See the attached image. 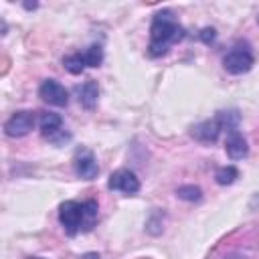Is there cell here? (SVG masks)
<instances>
[{
  "label": "cell",
  "instance_id": "obj_1",
  "mask_svg": "<svg viewBox=\"0 0 259 259\" xmlns=\"http://www.w3.org/2000/svg\"><path fill=\"white\" fill-rule=\"evenodd\" d=\"M184 36V28L176 22L170 10H162L154 16L150 26V47L148 53L152 57H162L168 53V47Z\"/></svg>",
  "mask_w": 259,
  "mask_h": 259
},
{
  "label": "cell",
  "instance_id": "obj_2",
  "mask_svg": "<svg viewBox=\"0 0 259 259\" xmlns=\"http://www.w3.org/2000/svg\"><path fill=\"white\" fill-rule=\"evenodd\" d=\"M59 221L63 225V229L69 235H75L81 231V223H83V202L77 200H65L59 206Z\"/></svg>",
  "mask_w": 259,
  "mask_h": 259
},
{
  "label": "cell",
  "instance_id": "obj_3",
  "mask_svg": "<svg viewBox=\"0 0 259 259\" xmlns=\"http://www.w3.org/2000/svg\"><path fill=\"white\" fill-rule=\"evenodd\" d=\"M223 67H225V71L231 73V75H243V73H247V71L253 67V55H251L247 49L237 47V49H233L229 55H225Z\"/></svg>",
  "mask_w": 259,
  "mask_h": 259
},
{
  "label": "cell",
  "instance_id": "obj_4",
  "mask_svg": "<svg viewBox=\"0 0 259 259\" xmlns=\"http://www.w3.org/2000/svg\"><path fill=\"white\" fill-rule=\"evenodd\" d=\"M32 127H34V113H32V111H26V109L12 113V115L6 119V123H4V132H6V136H10V138L26 136Z\"/></svg>",
  "mask_w": 259,
  "mask_h": 259
},
{
  "label": "cell",
  "instance_id": "obj_5",
  "mask_svg": "<svg viewBox=\"0 0 259 259\" xmlns=\"http://www.w3.org/2000/svg\"><path fill=\"white\" fill-rule=\"evenodd\" d=\"M38 125H40V134L45 138H49L51 142L55 144H61L63 140H69V134L63 132V119L59 113H53V111H47L40 115L38 119Z\"/></svg>",
  "mask_w": 259,
  "mask_h": 259
},
{
  "label": "cell",
  "instance_id": "obj_6",
  "mask_svg": "<svg viewBox=\"0 0 259 259\" xmlns=\"http://www.w3.org/2000/svg\"><path fill=\"white\" fill-rule=\"evenodd\" d=\"M38 95L42 101L57 105V107H65L69 103V91L55 79H45L38 87Z\"/></svg>",
  "mask_w": 259,
  "mask_h": 259
},
{
  "label": "cell",
  "instance_id": "obj_7",
  "mask_svg": "<svg viewBox=\"0 0 259 259\" xmlns=\"http://www.w3.org/2000/svg\"><path fill=\"white\" fill-rule=\"evenodd\" d=\"M107 186H109L111 190H119V192H123V194H136V192L140 190V180H138V176H136L132 170L119 168V170H115V172L109 176Z\"/></svg>",
  "mask_w": 259,
  "mask_h": 259
},
{
  "label": "cell",
  "instance_id": "obj_8",
  "mask_svg": "<svg viewBox=\"0 0 259 259\" xmlns=\"http://www.w3.org/2000/svg\"><path fill=\"white\" fill-rule=\"evenodd\" d=\"M73 166H75V174L79 178H83V180H93L97 176V172H99L97 160L89 150H79L77 156H75Z\"/></svg>",
  "mask_w": 259,
  "mask_h": 259
},
{
  "label": "cell",
  "instance_id": "obj_9",
  "mask_svg": "<svg viewBox=\"0 0 259 259\" xmlns=\"http://www.w3.org/2000/svg\"><path fill=\"white\" fill-rule=\"evenodd\" d=\"M225 150H227V154H229L231 160H241V158H245V156L249 154V146H247L245 136H243L241 132H237V130L231 132V134L227 136Z\"/></svg>",
  "mask_w": 259,
  "mask_h": 259
},
{
  "label": "cell",
  "instance_id": "obj_10",
  "mask_svg": "<svg viewBox=\"0 0 259 259\" xmlns=\"http://www.w3.org/2000/svg\"><path fill=\"white\" fill-rule=\"evenodd\" d=\"M221 134V125L217 121V117L212 119H206V121H200L198 125L192 127V138H196L198 142H214Z\"/></svg>",
  "mask_w": 259,
  "mask_h": 259
},
{
  "label": "cell",
  "instance_id": "obj_11",
  "mask_svg": "<svg viewBox=\"0 0 259 259\" xmlns=\"http://www.w3.org/2000/svg\"><path fill=\"white\" fill-rule=\"evenodd\" d=\"M97 99H99V85H97V81H93V79L85 81L83 87H79V101H81V105L85 109H93Z\"/></svg>",
  "mask_w": 259,
  "mask_h": 259
},
{
  "label": "cell",
  "instance_id": "obj_12",
  "mask_svg": "<svg viewBox=\"0 0 259 259\" xmlns=\"http://www.w3.org/2000/svg\"><path fill=\"white\" fill-rule=\"evenodd\" d=\"M97 202L93 198L83 202V223H81V231H91L97 223Z\"/></svg>",
  "mask_w": 259,
  "mask_h": 259
},
{
  "label": "cell",
  "instance_id": "obj_13",
  "mask_svg": "<svg viewBox=\"0 0 259 259\" xmlns=\"http://www.w3.org/2000/svg\"><path fill=\"white\" fill-rule=\"evenodd\" d=\"M214 117H217V121H219L221 130H227L229 134H231V132H235V130H237V125H239V111H237V109L219 111Z\"/></svg>",
  "mask_w": 259,
  "mask_h": 259
},
{
  "label": "cell",
  "instance_id": "obj_14",
  "mask_svg": "<svg viewBox=\"0 0 259 259\" xmlns=\"http://www.w3.org/2000/svg\"><path fill=\"white\" fill-rule=\"evenodd\" d=\"M63 65H65V69H67L69 73H73V75L83 73V69L87 67V65H85V59H83V53L67 55V57L63 59Z\"/></svg>",
  "mask_w": 259,
  "mask_h": 259
},
{
  "label": "cell",
  "instance_id": "obj_15",
  "mask_svg": "<svg viewBox=\"0 0 259 259\" xmlns=\"http://www.w3.org/2000/svg\"><path fill=\"white\" fill-rule=\"evenodd\" d=\"M237 178H239V170H237L235 166H223V168H219L217 174H214V180H217L221 186H229V184H233Z\"/></svg>",
  "mask_w": 259,
  "mask_h": 259
},
{
  "label": "cell",
  "instance_id": "obj_16",
  "mask_svg": "<svg viewBox=\"0 0 259 259\" xmlns=\"http://www.w3.org/2000/svg\"><path fill=\"white\" fill-rule=\"evenodd\" d=\"M83 59H85V65L87 67H99L101 61H103V49L99 45H91L85 53H83Z\"/></svg>",
  "mask_w": 259,
  "mask_h": 259
},
{
  "label": "cell",
  "instance_id": "obj_17",
  "mask_svg": "<svg viewBox=\"0 0 259 259\" xmlns=\"http://www.w3.org/2000/svg\"><path fill=\"white\" fill-rule=\"evenodd\" d=\"M176 196L178 198H182V200H198L200 196H202V192H200V188L198 186H194V184H184V186H178L176 188Z\"/></svg>",
  "mask_w": 259,
  "mask_h": 259
},
{
  "label": "cell",
  "instance_id": "obj_18",
  "mask_svg": "<svg viewBox=\"0 0 259 259\" xmlns=\"http://www.w3.org/2000/svg\"><path fill=\"white\" fill-rule=\"evenodd\" d=\"M200 38H202L204 42H212V40H214V28H202Z\"/></svg>",
  "mask_w": 259,
  "mask_h": 259
},
{
  "label": "cell",
  "instance_id": "obj_19",
  "mask_svg": "<svg viewBox=\"0 0 259 259\" xmlns=\"http://www.w3.org/2000/svg\"><path fill=\"white\" fill-rule=\"evenodd\" d=\"M79 259H99V255H97V253H85V255H81Z\"/></svg>",
  "mask_w": 259,
  "mask_h": 259
},
{
  "label": "cell",
  "instance_id": "obj_20",
  "mask_svg": "<svg viewBox=\"0 0 259 259\" xmlns=\"http://www.w3.org/2000/svg\"><path fill=\"white\" fill-rule=\"evenodd\" d=\"M28 259H42V257H28Z\"/></svg>",
  "mask_w": 259,
  "mask_h": 259
},
{
  "label": "cell",
  "instance_id": "obj_21",
  "mask_svg": "<svg viewBox=\"0 0 259 259\" xmlns=\"http://www.w3.org/2000/svg\"><path fill=\"white\" fill-rule=\"evenodd\" d=\"M257 20H259V18H257Z\"/></svg>",
  "mask_w": 259,
  "mask_h": 259
}]
</instances>
